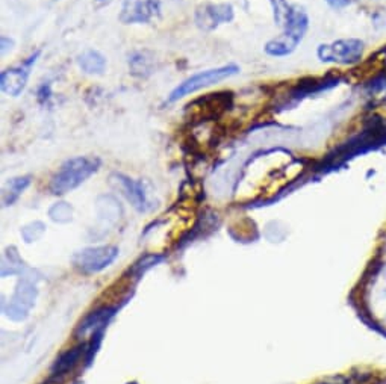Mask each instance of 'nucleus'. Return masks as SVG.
<instances>
[{
    "label": "nucleus",
    "mask_w": 386,
    "mask_h": 384,
    "mask_svg": "<svg viewBox=\"0 0 386 384\" xmlns=\"http://www.w3.org/2000/svg\"><path fill=\"white\" fill-rule=\"evenodd\" d=\"M283 32L277 38H272L265 44V53L272 58H283L297 49L309 28V17L303 6L291 5L290 13L283 20Z\"/></svg>",
    "instance_id": "f257e3e1"
},
{
    "label": "nucleus",
    "mask_w": 386,
    "mask_h": 384,
    "mask_svg": "<svg viewBox=\"0 0 386 384\" xmlns=\"http://www.w3.org/2000/svg\"><path fill=\"white\" fill-rule=\"evenodd\" d=\"M100 168L99 157L79 156L65 161L50 180V191L55 196H62L81 186L87 179Z\"/></svg>",
    "instance_id": "f03ea898"
},
{
    "label": "nucleus",
    "mask_w": 386,
    "mask_h": 384,
    "mask_svg": "<svg viewBox=\"0 0 386 384\" xmlns=\"http://www.w3.org/2000/svg\"><path fill=\"white\" fill-rule=\"evenodd\" d=\"M238 73H240V67H238L236 64H227L223 67H217V69L204 70V72L192 74L191 77L185 79L184 82L179 84L173 91L170 93L168 101L170 103H175V101L184 98L188 94L196 93L199 91V89L211 86L214 84H219L224 81V79L236 76Z\"/></svg>",
    "instance_id": "7ed1b4c3"
},
{
    "label": "nucleus",
    "mask_w": 386,
    "mask_h": 384,
    "mask_svg": "<svg viewBox=\"0 0 386 384\" xmlns=\"http://www.w3.org/2000/svg\"><path fill=\"white\" fill-rule=\"evenodd\" d=\"M363 43L358 38L336 40L329 44H320L316 49L318 60L324 64L353 65L362 60Z\"/></svg>",
    "instance_id": "20e7f679"
},
{
    "label": "nucleus",
    "mask_w": 386,
    "mask_h": 384,
    "mask_svg": "<svg viewBox=\"0 0 386 384\" xmlns=\"http://www.w3.org/2000/svg\"><path fill=\"white\" fill-rule=\"evenodd\" d=\"M118 256L117 247H89L73 256V265L84 274H96L108 268Z\"/></svg>",
    "instance_id": "39448f33"
},
{
    "label": "nucleus",
    "mask_w": 386,
    "mask_h": 384,
    "mask_svg": "<svg viewBox=\"0 0 386 384\" xmlns=\"http://www.w3.org/2000/svg\"><path fill=\"white\" fill-rule=\"evenodd\" d=\"M161 16V0H124L118 16L124 25H143Z\"/></svg>",
    "instance_id": "423d86ee"
},
{
    "label": "nucleus",
    "mask_w": 386,
    "mask_h": 384,
    "mask_svg": "<svg viewBox=\"0 0 386 384\" xmlns=\"http://www.w3.org/2000/svg\"><path fill=\"white\" fill-rule=\"evenodd\" d=\"M41 50H37L35 53H32L29 58L17 65V67H11V69H6L0 74V86H2V91L11 97H18L23 89L26 88L28 79L31 76L32 67L35 65L37 60L40 58Z\"/></svg>",
    "instance_id": "0eeeda50"
},
{
    "label": "nucleus",
    "mask_w": 386,
    "mask_h": 384,
    "mask_svg": "<svg viewBox=\"0 0 386 384\" xmlns=\"http://www.w3.org/2000/svg\"><path fill=\"white\" fill-rule=\"evenodd\" d=\"M233 20V8L229 4H206L196 11V25L203 30H214Z\"/></svg>",
    "instance_id": "6e6552de"
},
{
    "label": "nucleus",
    "mask_w": 386,
    "mask_h": 384,
    "mask_svg": "<svg viewBox=\"0 0 386 384\" xmlns=\"http://www.w3.org/2000/svg\"><path fill=\"white\" fill-rule=\"evenodd\" d=\"M117 186L123 191V194L132 203V206L138 212H147L153 208L149 200V194L145 192L143 180H132L123 174H116Z\"/></svg>",
    "instance_id": "1a4fd4ad"
},
{
    "label": "nucleus",
    "mask_w": 386,
    "mask_h": 384,
    "mask_svg": "<svg viewBox=\"0 0 386 384\" xmlns=\"http://www.w3.org/2000/svg\"><path fill=\"white\" fill-rule=\"evenodd\" d=\"M77 65L87 74H104L106 69V58L97 50H85L77 56Z\"/></svg>",
    "instance_id": "9d476101"
},
{
    "label": "nucleus",
    "mask_w": 386,
    "mask_h": 384,
    "mask_svg": "<svg viewBox=\"0 0 386 384\" xmlns=\"http://www.w3.org/2000/svg\"><path fill=\"white\" fill-rule=\"evenodd\" d=\"M85 351H87L85 346L79 345V346L68 349V351H65L64 354H61L60 358H56L55 365L52 368V377L65 375L68 371H72L77 365V361L82 358V354Z\"/></svg>",
    "instance_id": "9b49d317"
},
{
    "label": "nucleus",
    "mask_w": 386,
    "mask_h": 384,
    "mask_svg": "<svg viewBox=\"0 0 386 384\" xmlns=\"http://www.w3.org/2000/svg\"><path fill=\"white\" fill-rule=\"evenodd\" d=\"M114 316V309L104 307L96 312H91L87 318L79 324L77 327V334H87L89 332H97L109 322V320Z\"/></svg>",
    "instance_id": "f8f14e48"
},
{
    "label": "nucleus",
    "mask_w": 386,
    "mask_h": 384,
    "mask_svg": "<svg viewBox=\"0 0 386 384\" xmlns=\"http://www.w3.org/2000/svg\"><path fill=\"white\" fill-rule=\"evenodd\" d=\"M29 185H31L29 176L11 179L9 182L6 183V186L4 188V200H2L4 206L13 205V203L23 194V191H25Z\"/></svg>",
    "instance_id": "ddd939ff"
},
{
    "label": "nucleus",
    "mask_w": 386,
    "mask_h": 384,
    "mask_svg": "<svg viewBox=\"0 0 386 384\" xmlns=\"http://www.w3.org/2000/svg\"><path fill=\"white\" fill-rule=\"evenodd\" d=\"M147 52H136L132 55V58H129V65L131 70L135 76H149L153 70V60L147 58Z\"/></svg>",
    "instance_id": "4468645a"
},
{
    "label": "nucleus",
    "mask_w": 386,
    "mask_h": 384,
    "mask_svg": "<svg viewBox=\"0 0 386 384\" xmlns=\"http://www.w3.org/2000/svg\"><path fill=\"white\" fill-rule=\"evenodd\" d=\"M271 6H272V14H275V21L277 25L282 26L283 20L288 16L291 5L287 2V0H270Z\"/></svg>",
    "instance_id": "2eb2a0df"
},
{
    "label": "nucleus",
    "mask_w": 386,
    "mask_h": 384,
    "mask_svg": "<svg viewBox=\"0 0 386 384\" xmlns=\"http://www.w3.org/2000/svg\"><path fill=\"white\" fill-rule=\"evenodd\" d=\"M326 4L332 9H344L351 4V0H326Z\"/></svg>",
    "instance_id": "dca6fc26"
},
{
    "label": "nucleus",
    "mask_w": 386,
    "mask_h": 384,
    "mask_svg": "<svg viewBox=\"0 0 386 384\" xmlns=\"http://www.w3.org/2000/svg\"><path fill=\"white\" fill-rule=\"evenodd\" d=\"M13 47H14V40L2 37V53L5 55L8 50H11Z\"/></svg>",
    "instance_id": "f3484780"
},
{
    "label": "nucleus",
    "mask_w": 386,
    "mask_h": 384,
    "mask_svg": "<svg viewBox=\"0 0 386 384\" xmlns=\"http://www.w3.org/2000/svg\"><path fill=\"white\" fill-rule=\"evenodd\" d=\"M382 53H383V60H385V62H386V47L382 50Z\"/></svg>",
    "instance_id": "a211bd4d"
},
{
    "label": "nucleus",
    "mask_w": 386,
    "mask_h": 384,
    "mask_svg": "<svg viewBox=\"0 0 386 384\" xmlns=\"http://www.w3.org/2000/svg\"><path fill=\"white\" fill-rule=\"evenodd\" d=\"M99 2H105V0H99Z\"/></svg>",
    "instance_id": "6ab92c4d"
}]
</instances>
